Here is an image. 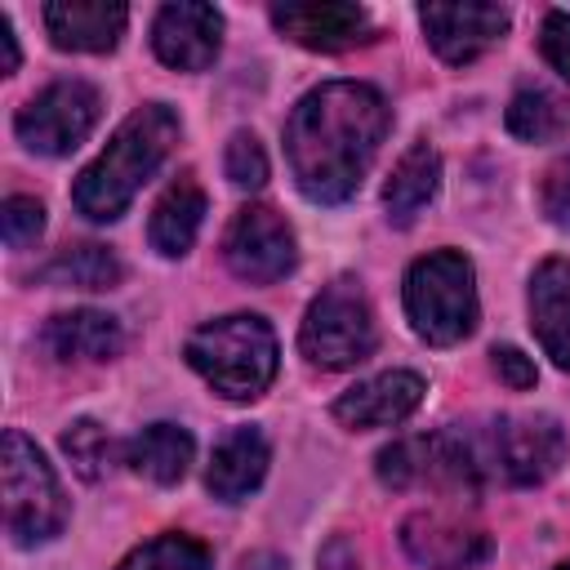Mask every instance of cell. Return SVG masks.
Instances as JSON below:
<instances>
[{
	"mask_svg": "<svg viewBox=\"0 0 570 570\" xmlns=\"http://www.w3.org/2000/svg\"><path fill=\"white\" fill-rule=\"evenodd\" d=\"M387 125L392 111L374 85L325 80L303 94L285 120V156L298 191L316 205H343L356 196Z\"/></svg>",
	"mask_w": 570,
	"mask_h": 570,
	"instance_id": "obj_1",
	"label": "cell"
},
{
	"mask_svg": "<svg viewBox=\"0 0 570 570\" xmlns=\"http://www.w3.org/2000/svg\"><path fill=\"white\" fill-rule=\"evenodd\" d=\"M174 142H178V116L165 102H142L134 116L120 120L102 156L80 169L71 187V205L94 223H116L138 196V187L160 169Z\"/></svg>",
	"mask_w": 570,
	"mask_h": 570,
	"instance_id": "obj_2",
	"label": "cell"
},
{
	"mask_svg": "<svg viewBox=\"0 0 570 570\" xmlns=\"http://www.w3.org/2000/svg\"><path fill=\"white\" fill-rule=\"evenodd\" d=\"M183 352L187 365L227 401H254L276 379V334L263 316L249 312L200 325Z\"/></svg>",
	"mask_w": 570,
	"mask_h": 570,
	"instance_id": "obj_3",
	"label": "cell"
},
{
	"mask_svg": "<svg viewBox=\"0 0 570 570\" xmlns=\"http://www.w3.org/2000/svg\"><path fill=\"white\" fill-rule=\"evenodd\" d=\"M405 316L414 334L432 347H454L476 330V285L472 263L459 249H436L405 272Z\"/></svg>",
	"mask_w": 570,
	"mask_h": 570,
	"instance_id": "obj_4",
	"label": "cell"
},
{
	"mask_svg": "<svg viewBox=\"0 0 570 570\" xmlns=\"http://www.w3.org/2000/svg\"><path fill=\"white\" fill-rule=\"evenodd\" d=\"M0 481H4V530L18 548L62 534V525H67L62 485H58L53 468L45 463V454L36 450V441H27L22 432H4Z\"/></svg>",
	"mask_w": 570,
	"mask_h": 570,
	"instance_id": "obj_5",
	"label": "cell"
},
{
	"mask_svg": "<svg viewBox=\"0 0 570 570\" xmlns=\"http://www.w3.org/2000/svg\"><path fill=\"white\" fill-rule=\"evenodd\" d=\"M298 347L321 370H352L379 347L374 312L356 281H334L307 303Z\"/></svg>",
	"mask_w": 570,
	"mask_h": 570,
	"instance_id": "obj_6",
	"label": "cell"
},
{
	"mask_svg": "<svg viewBox=\"0 0 570 570\" xmlns=\"http://www.w3.org/2000/svg\"><path fill=\"white\" fill-rule=\"evenodd\" d=\"M485 472L481 441L463 432H436V436H405L379 450V481L392 490L410 485H476Z\"/></svg>",
	"mask_w": 570,
	"mask_h": 570,
	"instance_id": "obj_7",
	"label": "cell"
},
{
	"mask_svg": "<svg viewBox=\"0 0 570 570\" xmlns=\"http://www.w3.org/2000/svg\"><path fill=\"white\" fill-rule=\"evenodd\" d=\"M102 98L89 80H53L40 94L27 98V107L13 116V134L27 151L40 156H67L71 147H80L89 138V129L98 125Z\"/></svg>",
	"mask_w": 570,
	"mask_h": 570,
	"instance_id": "obj_8",
	"label": "cell"
},
{
	"mask_svg": "<svg viewBox=\"0 0 570 570\" xmlns=\"http://www.w3.org/2000/svg\"><path fill=\"white\" fill-rule=\"evenodd\" d=\"M485 468H494L512 485H539L548 481L561 459H566V432L548 414H508L490 428L485 445Z\"/></svg>",
	"mask_w": 570,
	"mask_h": 570,
	"instance_id": "obj_9",
	"label": "cell"
},
{
	"mask_svg": "<svg viewBox=\"0 0 570 570\" xmlns=\"http://www.w3.org/2000/svg\"><path fill=\"white\" fill-rule=\"evenodd\" d=\"M223 258L240 281L276 285L281 276L294 272L298 249H294L289 223L272 205H245L232 214V223L223 232Z\"/></svg>",
	"mask_w": 570,
	"mask_h": 570,
	"instance_id": "obj_10",
	"label": "cell"
},
{
	"mask_svg": "<svg viewBox=\"0 0 570 570\" xmlns=\"http://www.w3.org/2000/svg\"><path fill=\"white\" fill-rule=\"evenodd\" d=\"M272 22L281 36L316 53H343L370 40V13L343 0H285V4H272Z\"/></svg>",
	"mask_w": 570,
	"mask_h": 570,
	"instance_id": "obj_11",
	"label": "cell"
},
{
	"mask_svg": "<svg viewBox=\"0 0 570 570\" xmlns=\"http://www.w3.org/2000/svg\"><path fill=\"white\" fill-rule=\"evenodd\" d=\"M223 45V13L214 4H165L151 22V49L174 71H205Z\"/></svg>",
	"mask_w": 570,
	"mask_h": 570,
	"instance_id": "obj_12",
	"label": "cell"
},
{
	"mask_svg": "<svg viewBox=\"0 0 570 570\" xmlns=\"http://www.w3.org/2000/svg\"><path fill=\"white\" fill-rule=\"evenodd\" d=\"M419 22H423L432 49L450 67H463V62H476L490 45L503 40L508 9L503 4H423Z\"/></svg>",
	"mask_w": 570,
	"mask_h": 570,
	"instance_id": "obj_13",
	"label": "cell"
},
{
	"mask_svg": "<svg viewBox=\"0 0 570 570\" xmlns=\"http://www.w3.org/2000/svg\"><path fill=\"white\" fill-rule=\"evenodd\" d=\"M423 392L428 387L414 370H387V374H374L347 387L334 401V419L343 428H392V423H405L423 405Z\"/></svg>",
	"mask_w": 570,
	"mask_h": 570,
	"instance_id": "obj_14",
	"label": "cell"
},
{
	"mask_svg": "<svg viewBox=\"0 0 570 570\" xmlns=\"http://www.w3.org/2000/svg\"><path fill=\"white\" fill-rule=\"evenodd\" d=\"M401 543L428 570H468V566L490 557V539L481 530H468V525H459L450 517H436V512L405 517Z\"/></svg>",
	"mask_w": 570,
	"mask_h": 570,
	"instance_id": "obj_15",
	"label": "cell"
},
{
	"mask_svg": "<svg viewBox=\"0 0 570 570\" xmlns=\"http://www.w3.org/2000/svg\"><path fill=\"white\" fill-rule=\"evenodd\" d=\"M129 9L107 4V0H53L45 4V27L58 49L71 53H111L116 40L125 36Z\"/></svg>",
	"mask_w": 570,
	"mask_h": 570,
	"instance_id": "obj_16",
	"label": "cell"
},
{
	"mask_svg": "<svg viewBox=\"0 0 570 570\" xmlns=\"http://www.w3.org/2000/svg\"><path fill=\"white\" fill-rule=\"evenodd\" d=\"M530 325L552 365L570 374V258H548L530 276Z\"/></svg>",
	"mask_w": 570,
	"mask_h": 570,
	"instance_id": "obj_17",
	"label": "cell"
},
{
	"mask_svg": "<svg viewBox=\"0 0 570 570\" xmlns=\"http://www.w3.org/2000/svg\"><path fill=\"white\" fill-rule=\"evenodd\" d=\"M267 463H272V450H267L263 432H258V428H236V432H227V436L214 445L205 485H209L214 499L236 503V499H245L249 490L263 485Z\"/></svg>",
	"mask_w": 570,
	"mask_h": 570,
	"instance_id": "obj_18",
	"label": "cell"
},
{
	"mask_svg": "<svg viewBox=\"0 0 570 570\" xmlns=\"http://www.w3.org/2000/svg\"><path fill=\"white\" fill-rule=\"evenodd\" d=\"M45 347L58 361H111L125 347V330L107 312L76 307V312H58L45 325Z\"/></svg>",
	"mask_w": 570,
	"mask_h": 570,
	"instance_id": "obj_19",
	"label": "cell"
},
{
	"mask_svg": "<svg viewBox=\"0 0 570 570\" xmlns=\"http://www.w3.org/2000/svg\"><path fill=\"white\" fill-rule=\"evenodd\" d=\"M200 223H205V191H200V183L191 174H183L178 183L165 187V196L151 209V227H147L151 249L165 254V258L187 254L196 232H200Z\"/></svg>",
	"mask_w": 570,
	"mask_h": 570,
	"instance_id": "obj_20",
	"label": "cell"
},
{
	"mask_svg": "<svg viewBox=\"0 0 570 570\" xmlns=\"http://www.w3.org/2000/svg\"><path fill=\"white\" fill-rule=\"evenodd\" d=\"M436 183H441V160H436V151H432L428 142H414V147L396 160L392 178L383 183V209H387V223L410 227V223L432 205Z\"/></svg>",
	"mask_w": 570,
	"mask_h": 570,
	"instance_id": "obj_21",
	"label": "cell"
},
{
	"mask_svg": "<svg viewBox=\"0 0 570 570\" xmlns=\"http://www.w3.org/2000/svg\"><path fill=\"white\" fill-rule=\"evenodd\" d=\"M191 454H196V441H191V432L178 428V423H151V428H142V432L125 445V463H129L138 476L156 481V485L183 481Z\"/></svg>",
	"mask_w": 570,
	"mask_h": 570,
	"instance_id": "obj_22",
	"label": "cell"
},
{
	"mask_svg": "<svg viewBox=\"0 0 570 570\" xmlns=\"http://www.w3.org/2000/svg\"><path fill=\"white\" fill-rule=\"evenodd\" d=\"M570 129V98L543 89V85H525L512 94L508 102V134L521 142H552Z\"/></svg>",
	"mask_w": 570,
	"mask_h": 570,
	"instance_id": "obj_23",
	"label": "cell"
},
{
	"mask_svg": "<svg viewBox=\"0 0 570 570\" xmlns=\"http://www.w3.org/2000/svg\"><path fill=\"white\" fill-rule=\"evenodd\" d=\"M120 276H125V267L107 245H71L40 267V281L71 285V289H111V285H120Z\"/></svg>",
	"mask_w": 570,
	"mask_h": 570,
	"instance_id": "obj_24",
	"label": "cell"
},
{
	"mask_svg": "<svg viewBox=\"0 0 570 570\" xmlns=\"http://www.w3.org/2000/svg\"><path fill=\"white\" fill-rule=\"evenodd\" d=\"M120 570H214V557L205 543L187 539V534H160L147 539L142 548H134Z\"/></svg>",
	"mask_w": 570,
	"mask_h": 570,
	"instance_id": "obj_25",
	"label": "cell"
},
{
	"mask_svg": "<svg viewBox=\"0 0 570 570\" xmlns=\"http://www.w3.org/2000/svg\"><path fill=\"white\" fill-rule=\"evenodd\" d=\"M62 450H67V459L76 463V472H80L85 481H98V476L111 468V454H116L107 428L94 423V419H76V423L62 432Z\"/></svg>",
	"mask_w": 570,
	"mask_h": 570,
	"instance_id": "obj_26",
	"label": "cell"
},
{
	"mask_svg": "<svg viewBox=\"0 0 570 570\" xmlns=\"http://www.w3.org/2000/svg\"><path fill=\"white\" fill-rule=\"evenodd\" d=\"M223 169L236 187H263L267 183V156H263V142L249 134V129H236L227 138V151H223Z\"/></svg>",
	"mask_w": 570,
	"mask_h": 570,
	"instance_id": "obj_27",
	"label": "cell"
},
{
	"mask_svg": "<svg viewBox=\"0 0 570 570\" xmlns=\"http://www.w3.org/2000/svg\"><path fill=\"white\" fill-rule=\"evenodd\" d=\"M45 232V205L36 196H9L0 205V236L9 249H27L36 245Z\"/></svg>",
	"mask_w": 570,
	"mask_h": 570,
	"instance_id": "obj_28",
	"label": "cell"
},
{
	"mask_svg": "<svg viewBox=\"0 0 570 570\" xmlns=\"http://www.w3.org/2000/svg\"><path fill=\"white\" fill-rule=\"evenodd\" d=\"M539 205H543L548 223H557V227L570 232V156H561V160L543 174V183H539Z\"/></svg>",
	"mask_w": 570,
	"mask_h": 570,
	"instance_id": "obj_29",
	"label": "cell"
},
{
	"mask_svg": "<svg viewBox=\"0 0 570 570\" xmlns=\"http://www.w3.org/2000/svg\"><path fill=\"white\" fill-rule=\"evenodd\" d=\"M539 49H543V58L552 62V71L570 80V13H566V9H548V13H543Z\"/></svg>",
	"mask_w": 570,
	"mask_h": 570,
	"instance_id": "obj_30",
	"label": "cell"
},
{
	"mask_svg": "<svg viewBox=\"0 0 570 570\" xmlns=\"http://www.w3.org/2000/svg\"><path fill=\"white\" fill-rule=\"evenodd\" d=\"M494 356V370H499V379L508 383V387H517V392H525V387H534V361L521 352V347H494L490 352Z\"/></svg>",
	"mask_w": 570,
	"mask_h": 570,
	"instance_id": "obj_31",
	"label": "cell"
},
{
	"mask_svg": "<svg viewBox=\"0 0 570 570\" xmlns=\"http://www.w3.org/2000/svg\"><path fill=\"white\" fill-rule=\"evenodd\" d=\"M316 570H361V561H356V548H352L343 534H334V539L321 548V557H316Z\"/></svg>",
	"mask_w": 570,
	"mask_h": 570,
	"instance_id": "obj_32",
	"label": "cell"
},
{
	"mask_svg": "<svg viewBox=\"0 0 570 570\" xmlns=\"http://www.w3.org/2000/svg\"><path fill=\"white\" fill-rule=\"evenodd\" d=\"M18 71V36H13V22L0 13V76H13Z\"/></svg>",
	"mask_w": 570,
	"mask_h": 570,
	"instance_id": "obj_33",
	"label": "cell"
},
{
	"mask_svg": "<svg viewBox=\"0 0 570 570\" xmlns=\"http://www.w3.org/2000/svg\"><path fill=\"white\" fill-rule=\"evenodd\" d=\"M240 570H289V566H285V557H276V552H249V557L240 561Z\"/></svg>",
	"mask_w": 570,
	"mask_h": 570,
	"instance_id": "obj_34",
	"label": "cell"
},
{
	"mask_svg": "<svg viewBox=\"0 0 570 570\" xmlns=\"http://www.w3.org/2000/svg\"><path fill=\"white\" fill-rule=\"evenodd\" d=\"M557 570H570V561H561V566H557Z\"/></svg>",
	"mask_w": 570,
	"mask_h": 570,
	"instance_id": "obj_35",
	"label": "cell"
}]
</instances>
